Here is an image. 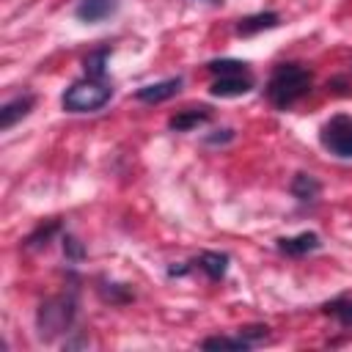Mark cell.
Masks as SVG:
<instances>
[{
  "label": "cell",
  "instance_id": "5bb4252c",
  "mask_svg": "<svg viewBox=\"0 0 352 352\" xmlns=\"http://www.w3.org/2000/svg\"><path fill=\"white\" fill-rule=\"evenodd\" d=\"M96 294H99V300H104L110 305H124V302H129L135 297L126 283H116V280H107V278L96 280Z\"/></svg>",
  "mask_w": 352,
  "mask_h": 352
},
{
  "label": "cell",
  "instance_id": "8992f818",
  "mask_svg": "<svg viewBox=\"0 0 352 352\" xmlns=\"http://www.w3.org/2000/svg\"><path fill=\"white\" fill-rule=\"evenodd\" d=\"M33 107H36V94H30V91L16 94L14 99L3 102V107H0V132H8L14 124L28 118Z\"/></svg>",
  "mask_w": 352,
  "mask_h": 352
},
{
  "label": "cell",
  "instance_id": "2e32d148",
  "mask_svg": "<svg viewBox=\"0 0 352 352\" xmlns=\"http://www.w3.org/2000/svg\"><path fill=\"white\" fill-rule=\"evenodd\" d=\"M63 231V226H60V220L55 217V220H47V223H41V226H36L30 234H28V239H25V248L28 250H38V248H47L50 245V239L55 236V234H60Z\"/></svg>",
  "mask_w": 352,
  "mask_h": 352
},
{
  "label": "cell",
  "instance_id": "7a4b0ae2",
  "mask_svg": "<svg viewBox=\"0 0 352 352\" xmlns=\"http://www.w3.org/2000/svg\"><path fill=\"white\" fill-rule=\"evenodd\" d=\"M77 319V294L74 289L47 297L36 311V330L41 341H55L58 336L69 333Z\"/></svg>",
  "mask_w": 352,
  "mask_h": 352
},
{
  "label": "cell",
  "instance_id": "277c9868",
  "mask_svg": "<svg viewBox=\"0 0 352 352\" xmlns=\"http://www.w3.org/2000/svg\"><path fill=\"white\" fill-rule=\"evenodd\" d=\"M319 143L338 160H352V116L336 113L319 129Z\"/></svg>",
  "mask_w": 352,
  "mask_h": 352
},
{
  "label": "cell",
  "instance_id": "3957f363",
  "mask_svg": "<svg viewBox=\"0 0 352 352\" xmlns=\"http://www.w3.org/2000/svg\"><path fill=\"white\" fill-rule=\"evenodd\" d=\"M113 99V85L107 80H96V77H80L74 80L63 96H60V107L66 113H96L102 110L107 102Z\"/></svg>",
  "mask_w": 352,
  "mask_h": 352
},
{
  "label": "cell",
  "instance_id": "9c48e42d",
  "mask_svg": "<svg viewBox=\"0 0 352 352\" xmlns=\"http://www.w3.org/2000/svg\"><path fill=\"white\" fill-rule=\"evenodd\" d=\"M184 80L176 74V77H168V80H160V82H148V85H140L135 91V99L138 102H146V104H160L165 99H173L179 91H182Z\"/></svg>",
  "mask_w": 352,
  "mask_h": 352
},
{
  "label": "cell",
  "instance_id": "9a60e30c",
  "mask_svg": "<svg viewBox=\"0 0 352 352\" xmlns=\"http://www.w3.org/2000/svg\"><path fill=\"white\" fill-rule=\"evenodd\" d=\"M110 55H113V47H99V50H91V52L82 58V69H85V77H96V80H104Z\"/></svg>",
  "mask_w": 352,
  "mask_h": 352
},
{
  "label": "cell",
  "instance_id": "6da1fadb",
  "mask_svg": "<svg viewBox=\"0 0 352 352\" xmlns=\"http://www.w3.org/2000/svg\"><path fill=\"white\" fill-rule=\"evenodd\" d=\"M314 88V74L308 66L302 63H278L264 85L267 99L272 102V107L278 110H289L294 102H300L308 91Z\"/></svg>",
  "mask_w": 352,
  "mask_h": 352
},
{
  "label": "cell",
  "instance_id": "d6986e66",
  "mask_svg": "<svg viewBox=\"0 0 352 352\" xmlns=\"http://www.w3.org/2000/svg\"><path fill=\"white\" fill-rule=\"evenodd\" d=\"M206 69L212 74H236V72H248V63L236 58H214L206 63Z\"/></svg>",
  "mask_w": 352,
  "mask_h": 352
},
{
  "label": "cell",
  "instance_id": "4fadbf2b",
  "mask_svg": "<svg viewBox=\"0 0 352 352\" xmlns=\"http://www.w3.org/2000/svg\"><path fill=\"white\" fill-rule=\"evenodd\" d=\"M289 190H292V195H294L300 204H314V201L319 198V192H322V184H319V179H316L314 173L300 170V173H294Z\"/></svg>",
  "mask_w": 352,
  "mask_h": 352
},
{
  "label": "cell",
  "instance_id": "ffe728a7",
  "mask_svg": "<svg viewBox=\"0 0 352 352\" xmlns=\"http://www.w3.org/2000/svg\"><path fill=\"white\" fill-rule=\"evenodd\" d=\"M60 242H63V256H66V261H69V264H77V261H82V258H85V248H82V242H80L77 236L63 234V236H60Z\"/></svg>",
  "mask_w": 352,
  "mask_h": 352
},
{
  "label": "cell",
  "instance_id": "e0dca14e",
  "mask_svg": "<svg viewBox=\"0 0 352 352\" xmlns=\"http://www.w3.org/2000/svg\"><path fill=\"white\" fill-rule=\"evenodd\" d=\"M322 311H324L327 316H333L341 327H352V297H346V294L333 297V300H327V302L322 305Z\"/></svg>",
  "mask_w": 352,
  "mask_h": 352
},
{
  "label": "cell",
  "instance_id": "8fae6325",
  "mask_svg": "<svg viewBox=\"0 0 352 352\" xmlns=\"http://www.w3.org/2000/svg\"><path fill=\"white\" fill-rule=\"evenodd\" d=\"M192 267H198L209 280H223L226 275H228V264H231V258H228V253H220V250H204V253H198L192 261H190Z\"/></svg>",
  "mask_w": 352,
  "mask_h": 352
},
{
  "label": "cell",
  "instance_id": "ac0fdd59",
  "mask_svg": "<svg viewBox=\"0 0 352 352\" xmlns=\"http://www.w3.org/2000/svg\"><path fill=\"white\" fill-rule=\"evenodd\" d=\"M201 349H231V352H248L253 349L239 333L236 336H209L201 341Z\"/></svg>",
  "mask_w": 352,
  "mask_h": 352
},
{
  "label": "cell",
  "instance_id": "30bf717a",
  "mask_svg": "<svg viewBox=\"0 0 352 352\" xmlns=\"http://www.w3.org/2000/svg\"><path fill=\"white\" fill-rule=\"evenodd\" d=\"M278 25H280V14H278V11H256V14H248V16L236 19L234 33L242 36V38H250V36H256V33L275 30Z\"/></svg>",
  "mask_w": 352,
  "mask_h": 352
},
{
  "label": "cell",
  "instance_id": "603a6c76",
  "mask_svg": "<svg viewBox=\"0 0 352 352\" xmlns=\"http://www.w3.org/2000/svg\"><path fill=\"white\" fill-rule=\"evenodd\" d=\"M212 3H214V0H212Z\"/></svg>",
  "mask_w": 352,
  "mask_h": 352
},
{
  "label": "cell",
  "instance_id": "44dd1931",
  "mask_svg": "<svg viewBox=\"0 0 352 352\" xmlns=\"http://www.w3.org/2000/svg\"><path fill=\"white\" fill-rule=\"evenodd\" d=\"M239 336H242L250 346H258V344H264V341L270 338V327H267V324H245V327H239Z\"/></svg>",
  "mask_w": 352,
  "mask_h": 352
},
{
  "label": "cell",
  "instance_id": "ba28073f",
  "mask_svg": "<svg viewBox=\"0 0 352 352\" xmlns=\"http://www.w3.org/2000/svg\"><path fill=\"white\" fill-rule=\"evenodd\" d=\"M275 248H278L283 256L302 258V256H308V253H314V250L322 248V236H319L316 231H300V234H294V236H280V239L275 242Z\"/></svg>",
  "mask_w": 352,
  "mask_h": 352
},
{
  "label": "cell",
  "instance_id": "7402d4cb",
  "mask_svg": "<svg viewBox=\"0 0 352 352\" xmlns=\"http://www.w3.org/2000/svg\"><path fill=\"white\" fill-rule=\"evenodd\" d=\"M206 143H228V140H234V129H214V135H206L204 138Z\"/></svg>",
  "mask_w": 352,
  "mask_h": 352
},
{
  "label": "cell",
  "instance_id": "7c38bea8",
  "mask_svg": "<svg viewBox=\"0 0 352 352\" xmlns=\"http://www.w3.org/2000/svg\"><path fill=\"white\" fill-rule=\"evenodd\" d=\"M209 118H212V110H209L206 104L184 107V110H179V113H173V116L168 118V129H173V132H190V129L206 124Z\"/></svg>",
  "mask_w": 352,
  "mask_h": 352
},
{
  "label": "cell",
  "instance_id": "5b68a950",
  "mask_svg": "<svg viewBox=\"0 0 352 352\" xmlns=\"http://www.w3.org/2000/svg\"><path fill=\"white\" fill-rule=\"evenodd\" d=\"M256 85L250 72H236V74H217L209 85V94L217 99H234V96H245L250 94Z\"/></svg>",
  "mask_w": 352,
  "mask_h": 352
},
{
  "label": "cell",
  "instance_id": "52a82bcc",
  "mask_svg": "<svg viewBox=\"0 0 352 352\" xmlns=\"http://www.w3.org/2000/svg\"><path fill=\"white\" fill-rule=\"evenodd\" d=\"M121 8V0H77L74 16L85 25H99L110 16H116Z\"/></svg>",
  "mask_w": 352,
  "mask_h": 352
}]
</instances>
